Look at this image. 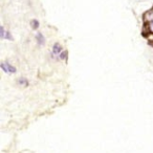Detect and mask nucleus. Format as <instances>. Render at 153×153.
<instances>
[{
  "label": "nucleus",
  "instance_id": "obj_1",
  "mask_svg": "<svg viewBox=\"0 0 153 153\" xmlns=\"http://www.w3.org/2000/svg\"><path fill=\"white\" fill-rule=\"evenodd\" d=\"M1 68H2V70H4L7 73H14L16 71L15 67L12 66L11 64H8V63H2L1 64Z\"/></svg>",
  "mask_w": 153,
  "mask_h": 153
},
{
  "label": "nucleus",
  "instance_id": "obj_2",
  "mask_svg": "<svg viewBox=\"0 0 153 153\" xmlns=\"http://www.w3.org/2000/svg\"><path fill=\"white\" fill-rule=\"evenodd\" d=\"M53 50H54V54L59 55V54H60V52H61V46L57 43V44H55V46H54V49H53Z\"/></svg>",
  "mask_w": 153,
  "mask_h": 153
},
{
  "label": "nucleus",
  "instance_id": "obj_3",
  "mask_svg": "<svg viewBox=\"0 0 153 153\" xmlns=\"http://www.w3.org/2000/svg\"><path fill=\"white\" fill-rule=\"evenodd\" d=\"M30 25H32V27H33L34 29H37V28L39 27V22H38L37 20H32V21H30Z\"/></svg>",
  "mask_w": 153,
  "mask_h": 153
},
{
  "label": "nucleus",
  "instance_id": "obj_4",
  "mask_svg": "<svg viewBox=\"0 0 153 153\" xmlns=\"http://www.w3.org/2000/svg\"><path fill=\"white\" fill-rule=\"evenodd\" d=\"M37 37H38V39H39V40H38V41H39V44H44V37L42 36L41 34H38Z\"/></svg>",
  "mask_w": 153,
  "mask_h": 153
},
{
  "label": "nucleus",
  "instance_id": "obj_5",
  "mask_svg": "<svg viewBox=\"0 0 153 153\" xmlns=\"http://www.w3.org/2000/svg\"><path fill=\"white\" fill-rule=\"evenodd\" d=\"M152 26H153V22H152Z\"/></svg>",
  "mask_w": 153,
  "mask_h": 153
}]
</instances>
